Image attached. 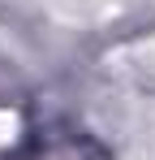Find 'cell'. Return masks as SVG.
Wrapping results in <instances>:
<instances>
[{"label":"cell","instance_id":"cell-1","mask_svg":"<svg viewBox=\"0 0 155 160\" xmlns=\"http://www.w3.org/2000/svg\"><path fill=\"white\" fill-rule=\"evenodd\" d=\"M17 134H22V112L9 104V100H0V156L17 143Z\"/></svg>","mask_w":155,"mask_h":160}]
</instances>
